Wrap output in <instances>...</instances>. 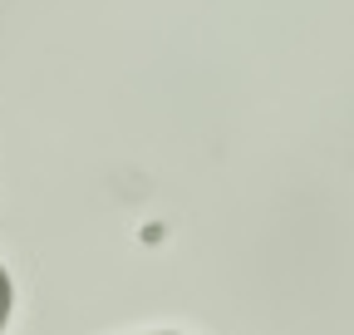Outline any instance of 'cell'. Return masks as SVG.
<instances>
[{
  "label": "cell",
  "mask_w": 354,
  "mask_h": 335,
  "mask_svg": "<svg viewBox=\"0 0 354 335\" xmlns=\"http://www.w3.org/2000/svg\"><path fill=\"white\" fill-rule=\"evenodd\" d=\"M10 301H15V291H10L6 266H0V330H6V320H10Z\"/></svg>",
  "instance_id": "obj_1"
}]
</instances>
